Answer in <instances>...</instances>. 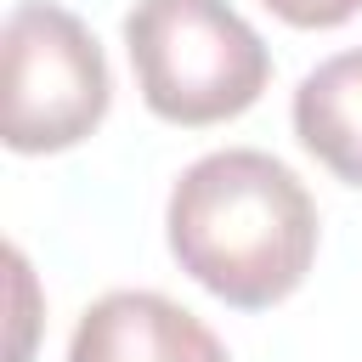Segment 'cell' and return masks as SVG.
Wrapping results in <instances>:
<instances>
[{"label":"cell","mask_w":362,"mask_h":362,"mask_svg":"<svg viewBox=\"0 0 362 362\" xmlns=\"http://www.w3.org/2000/svg\"><path fill=\"white\" fill-rule=\"evenodd\" d=\"M164 238L175 266L221 305L272 311L317 260V204L283 158L221 147L187 164L170 187Z\"/></svg>","instance_id":"cell-1"},{"label":"cell","mask_w":362,"mask_h":362,"mask_svg":"<svg viewBox=\"0 0 362 362\" xmlns=\"http://www.w3.org/2000/svg\"><path fill=\"white\" fill-rule=\"evenodd\" d=\"M124 51L147 113L181 130L249 113L272 79L266 40L226 0H136Z\"/></svg>","instance_id":"cell-2"},{"label":"cell","mask_w":362,"mask_h":362,"mask_svg":"<svg viewBox=\"0 0 362 362\" xmlns=\"http://www.w3.org/2000/svg\"><path fill=\"white\" fill-rule=\"evenodd\" d=\"M113 107L96 34L57 0H17L0 28V136L23 158L79 147Z\"/></svg>","instance_id":"cell-3"},{"label":"cell","mask_w":362,"mask_h":362,"mask_svg":"<svg viewBox=\"0 0 362 362\" xmlns=\"http://www.w3.org/2000/svg\"><path fill=\"white\" fill-rule=\"evenodd\" d=\"M68 362H232L204 317L153 288H113L74 322Z\"/></svg>","instance_id":"cell-4"},{"label":"cell","mask_w":362,"mask_h":362,"mask_svg":"<svg viewBox=\"0 0 362 362\" xmlns=\"http://www.w3.org/2000/svg\"><path fill=\"white\" fill-rule=\"evenodd\" d=\"M300 147L345 187H362V45L317 62L294 85Z\"/></svg>","instance_id":"cell-5"},{"label":"cell","mask_w":362,"mask_h":362,"mask_svg":"<svg viewBox=\"0 0 362 362\" xmlns=\"http://www.w3.org/2000/svg\"><path fill=\"white\" fill-rule=\"evenodd\" d=\"M266 11H277L288 28H339L362 11V0H260Z\"/></svg>","instance_id":"cell-6"}]
</instances>
